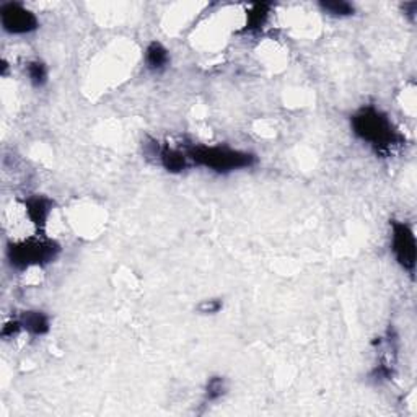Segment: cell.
Returning <instances> with one entry per match:
<instances>
[{"instance_id":"30bf717a","label":"cell","mask_w":417,"mask_h":417,"mask_svg":"<svg viewBox=\"0 0 417 417\" xmlns=\"http://www.w3.org/2000/svg\"><path fill=\"white\" fill-rule=\"evenodd\" d=\"M26 73H28V80L32 82L33 86L36 88H41V86L46 85L47 82V67L43 60H32L26 65Z\"/></svg>"},{"instance_id":"9c48e42d","label":"cell","mask_w":417,"mask_h":417,"mask_svg":"<svg viewBox=\"0 0 417 417\" xmlns=\"http://www.w3.org/2000/svg\"><path fill=\"white\" fill-rule=\"evenodd\" d=\"M158 156H160V163L163 165V168L167 169V171L180 173L188 167V155H184L180 150L165 147V149L160 150Z\"/></svg>"},{"instance_id":"8fae6325","label":"cell","mask_w":417,"mask_h":417,"mask_svg":"<svg viewBox=\"0 0 417 417\" xmlns=\"http://www.w3.org/2000/svg\"><path fill=\"white\" fill-rule=\"evenodd\" d=\"M269 16V5L267 3H258L251 8L250 13H248V21H246V29L250 32H254V29L263 28V25L266 23Z\"/></svg>"},{"instance_id":"5b68a950","label":"cell","mask_w":417,"mask_h":417,"mask_svg":"<svg viewBox=\"0 0 417 417\" xmlns=\"http://www.w3.org/2000/svg\"><path fill=\"white\" fill-rule=\"evenodd\" d=\"M393 243H391V250H393L396 261L404 269L412 272L416 266V238L409 225L403 224V222H393Z\"/></svg>"},{"instance_id":"52a82bcc","label":"cell","mask_w":417,"mask_h":417,"mask_svg":"<svg viewBox=\"0 0 417 417\" xmlns=\"http://www.w3.org/2000/svg\"><path fill=\"white\" fill-rule=\"evenodd\" d=\"M26 212H28L29 220L33 222L36 227H45L47 217L51 214V201L46 198H41V195H34V198H29L25 201Z\"/></svg>"},{"instance_id":"277c9868","label":"cell","mask_w":417,"mask_h":417,"mask_svg":"<svg viewBox=\"0 0 417 417\" xmlns=\"http://www.w3.org/2000/svg\"><path fill=\"white\" fill-rule=\"evenodd\" d=\"M0 23L8 34H28L39 26L36 15L19 2H8L0 7Z\"/></svg>"},{"instance_id":"7c38bea8","label":"cell","mask_w":417,"mask_h":417,"mask_svg":"<svg viewBox=\"0 0 417 417\" xmlns=\"http://www.w3.org/2000/svg\"><path fill=\"white\" fill-rule=\"evenodd\" d=\"M320 7L323 8L324 13L331 16H350L354 15L355 8L349 2H342V0H336V2H321Z\"/></svg>"},{"instance_id":"8992f818","label":"cell","mask_w":417,"mask_h":417,"mask_svg":"<svg viewBox=\"0 0 417 417\" xmlns=\"http://www.w3.org/2000/svg\"><path fill=\"white\" fill-rule=\"evenodd\" d=\"M20 323L21 328L29 334H33V336H43V334H46L51 328L49 316H47L45 311L39 310L23 311V315L20 316Z\"/></svg>"},{"instance_id":"6da1fadb","label":"cell","mask_w":417,"mask_h":417,"mask_svg":"<svg viewBox=\"0 0 417 417\" xmlns=\"http://www.w3.org/2000/svg\"><path fill=\"white\" fill-rule=\"evenodd\" d=\"M350 123L355 136L370 143L378 152H390L391 147L401 142V137L394 130L388 116L372 106L355 112Z\"/></svg>"},{"instance_id":"5bb4252c","label":"cell","mask_w":417,"mask_h":417,"mask_svg":"<svg viewBox=\"0 0 417 417\" xmlns=\"http://www.w3.org/2000/svg\"><path fill=\"white\" fill-rule=\"evenodd\" d=\"M222 307H224V303H222L219 298H211V300H204L201 305L198 307V310L204 313V315H215V313H219L222 310Z\"/></svg>"},{"instance_id":"4fadbf2b","label":"cell","mask_w":417,"mask_h":417,"mask_svg":"<svg viewBox=\"0 0 417 417\" xmlns=\"http://www.w3.org/2000/svg\"><path fill=\"white\" fill-rule=\"evenodd\" d=\"M227 391V385H225L224 377H212L208 378L206 386V398L207 401H217L220 399Z\"/></svg>"},{"instance_id":"3957f363","label":"cell","mask_w":417,"mask_h":417,"mask_svg":"<svg viewBox=\"0 0 417 417\" xmlns=\"http://www.w3.org/2000/svg\"><path fill=\"white\" fill-rule=\"evenodd\" d=\"M59 254V245L52 240H29L12 243L7 248L8 261L13 267L28 269L32 266H43L51 263Z\"/></svg>"},{"instance_id":"7a4b0ae2","label":"cell","mask_w":417,"mask_h":417,"mask_svg":"<svg viewBox=\"0 0 417 417\" xmlns=\"http://www.w3.org/2000/svg\"><path fill=\"white\" fill-rule=\"evenodd\" d=\"M188 158L193 160L199 167L214 169L217 173H228L235 171V169L253 167L256 162V156L248 154V152L207 145L191 147L188 150Z\"/></svg>"},{"instance_id":"ba28073f","label":"cell","mask_w":417,"mask_h":417,"mask_svg":"<svg viewBox=\"0 0 417 417\" xmlns=\"http://www.w3.org/2000/svg\"><path fill=\"white\" fill-rule=\"evenodd\" d=\"M145 62L147 67L150 69V71L160 72L163 71L165 67H167L169 62V52L167 47L163 45H160V43H150L149 47H147L145 51Z\"/></svg>"}]
</instances>
